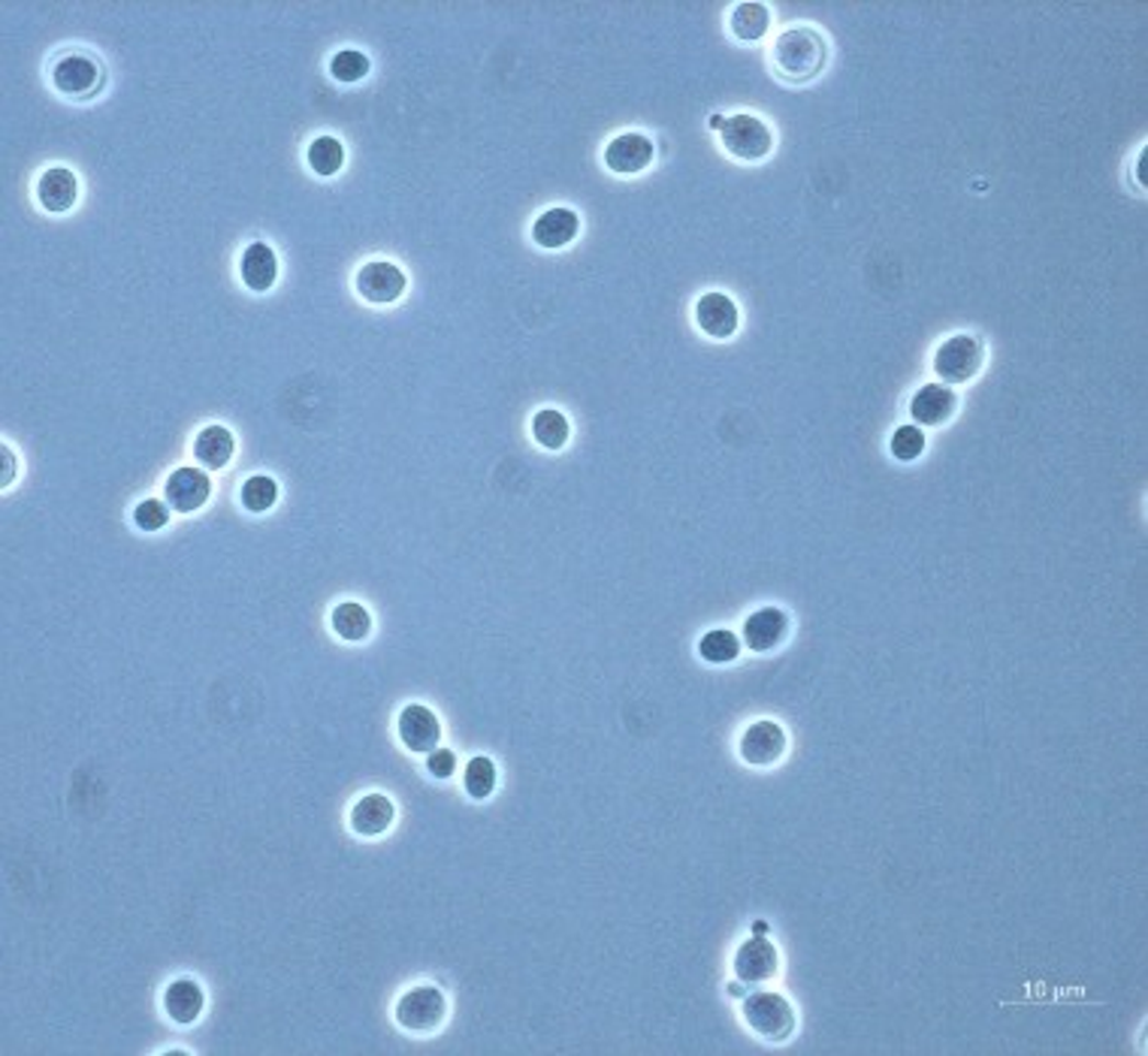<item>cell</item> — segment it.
<instances>
[{
    "instance_id": "1",
    "label": "cell",
    "mask_w": 1148,
    "mask_h": 1056,
    "mask_svg": "<svg viewBox=\"0 0 1148 1056\" xmlns=\"http://www.w3.org/2000/svg\"><path fill=\"white\" fill-rule=\"evenodd\" d=\"M825 58H829L825 37L807 25L786 27L780 37L774 39V46H770L774 73L780 76L783 82H792V86L810 82L813 76L822 73Z\"/></svg>"
},
{
    "instance_id": "2",
    "label": "cell",
    "mask_w": 1148,
    "mask_h": 1056,
    "mask_svg": "<svg viewBox=\"0 0 1148 1056\" xmlns=\"http://www.w3.org/2000/svg\"><path fill=\"white\" fill-rule=\"evenodd\" d=\"M720 139L722 148H725L732 158L746 160V163L768 158L770 148H774L770 127L762 122V118H756V115H750V112L729 115L720 127Z\"/></svg>"
},
{
    "instance_id": "3",
    "label": "cell",
    "mask_w": 1148,
    "mask_h": 1056,
    "mask_svg": "<svg viewBox=\"0 0 1148 1056\" xmlns=\"http://www.w3.org/2000/svg\"><path fill=\"white\" fill-rule=\"evenodd\" d=\"M982 344H979L977 336H953L946 339L934 353V372L941 377L943 384H967L970 377L977 375L979 365H982Z\"/></svg>"
},
{
    "instance_id": "4",
    "label": "cell",
    "mask_w": 1148,
    "mask_h": 1056,
    "mask_svg": "<svg viewBox=\"0 0 1148 1056\" xmlns=\"http://www.w3.org/2000/svg\"><path fill=\"white\" fill-rule=\"evenodd\" d=\"M744 1018L768 1042H783L795 1030V1011L780 993H753L744 1002Z\"/></svg>"
},
{
    "instance_id": "5",
    "label": "cell",
    "mask_w": 1148,
    "mask_h": 1056,
    "mask_svg": "<svg viewBox=\"0 0 1148 1056\" xmlns=\"http://www.w3.org/2000/svg\"><path fill=\"white\" fill-rule=\"evenodd\" d=\"M408 287V279L405 272L391 260H372L367 266L357 272V291L367 303L375 305H387L396 303L399 296Z\"/></svg>"
},
{
    "instance_id": "6",
    "label": "cell",
    "mask_w": 1148,
    "mask_h": 1056,
    "mask_svg": "<svg viewBox=\"0 0 1148 1056\" xmlns=\"http://www.w3.org/2000/svg\"><path fill=\"white\" fill-rule=\"evenodd\" d=\"M444 1011H448V1006H444V996H441L439 987H432V984H427V987H415V990H408V993L399 999V1006H396V1020L403 1023L405 1030H417V1032H424V1030H436L441 1023V1018H444Z\"/></svg>"
},
{
    "instance_id": "7",
    "label": "cell",
    "mask_w": 1148,
    "mask_h": 1056,
    "mask_svg": "<svg viewBox=\"0 0 1148 1056\" xmlns=\"http://www.w3.org/2000/svg\"><path fill=\"white\" fill-rule=\"evenodd\" d=\"M212 496V480L203 468H176V472L167 477V504L179 513H194L209 501Z\"/></svg>"
},
{
    "instance_id": "8",
    "label": "cell",
    "mask_w": 1148,
    "mask_h": 1056,
    "mask_svg": "<svg viewBox=\"0 0 1148 1056\" xmlns=\"http://www.w3.org/2000/svg\"><path fill=\"white\" fill-rule=\"evenodd\" d=\"M777 966H780L777 947L770 945V939H762V935L746 939L734 954V975L744 984L770 981L777 975Z\"/></svg>"
},
{
    "instance_id": "9",
    "label": "cell",
    "mask_w": 1148,
    "mask_h": 1056,
    "mask_svg": "<svg viewBox=\"0 0 1148 1056\" xmlns=\"http://www.w3.org/2000/svg\"><path fill=\"white\" fill-rule=\"evenodd\" d=\"M696 323L710 339H732L741 323L738 305L725 293H705L696 303Z\"/></svg>"
},
{
    "instance_id": "10",
    "label": "cell",
    "mask_w": 1148,
    "mask_h": 1056,
    "mask_svg": "<svg viewBox=\"0 0 1148 1056\" xmlns=\"http://www.w3.org/2000/svg\"><path fill=\"white\" fill-rule=\"evenodd\" d=\"M786 752V734L777 722H753L741 737V758L753 767H770Z\"/></svg>"
},
{
    "instance_id": "11",
    "label": "cell",
    "mask_w": 1148,
    "mask_h": 1056,
    "mask_svg": "<svg viewBox=\"0 0 1148 1056\" xmlns=\"http://www.w3.org/2000/svg\"><path fill=\"white\" fill-rule=\"evenodd\" d=\"M650 160H653V143L644 134L614 136L605 148V167L617 175H635L648 170Z\"/></svg>"
},
{
    "instance_id": "12",
    "label": "cell",
    "mask_w": 1148,
    "mask_h": 1056,
    "mask_svg": "<svg viewBox=\"0 0 1148 1056\" xmlns=\"http://www.w3.org/2000/svg\"><path fill=\"white\" fill-rule=\"evenodd\" d=\"M789 616L780 608H762L744 622V644L753 652H770L786 640Z\"/></svg>"
},
{
    "instance_id": "13",
    "label": "cell",
    "mask_w": 1148,
    "mask_h": 1056,
    "mask_svg": "<svg viewBox=\"0 0 1148 1056\" xmlns=\"http://www.w3.org/2000/svg\"><path fill=\"white\" fill-rule=\"evenodd\" d=\"M399 737L412 752H432L441 740V725L432 709L420 704L405 706L399 713Z\"/></svg>"
},
{
    "instance_id": "14",
    "label": "cell",
    "mask_w": 1148,
    "mask_h": 1056,
    "mask_svg": "<svg viewBox=\"0 0 1148 1056\" xmlns=\"http://www.w3.org/2000/svg\"><path fill=\"white\" fill-rule=\"evenodd\" d=\"M581 230V218L574 215L572 208L565 206H553L548 212H541L532 224V239H536L541 248H565L572 242L574 236Z\"/></svg>"
},
{
    "instance_id": "15",
    "label": "cell",
    "mask_w": 1148,
    "mask_h": 1056,
    "mask_svg": "<svg viewBox=\"0 0 1148 1056\" xmlns=\"http://www.w3.org/2000/svg\"><path fill=\"white\" fill-rule=\"evenodd\" d=\"M955 393L946 384H925L910 401V413L919 425H941L955 413Z\"/></svg>"
},
{
    "instance_id": "16",
    "label": "cell",
    "mask_w": 1148,
    "mask_h": 1056,
    "mask_svg": "<svg viewBox=\"0 0 1148 1056\" xmlns=\"http://www.w3.org/2000/svg\"><path fill=\"white\" fill-rule=\"evenodd\" d=\"M98 64L86 58V55H64L61 61L52 70V86L61 94H86L98 86Z\"/></svg>"
},
{
    "instance_id": "17",
    "label": "cell",
    "mask_w": 1148,
    "mask_h": 1056,
    "mask_svg": "<svg viewBox=\"0 0 1148 1056\" xmlns=\"http://www.w3.org/2000/svg\"><path fill=\"white\" fill-rule=\"evenodd\" d=\"M239 272H243L245 287L263 293L275 284V275H279V257H275V251H272L267 242H251L248 248H245Z\"/></svg>"
},
{
    "instance_id": "18",
    "label": "cell",
    "mask_w": 1148,
    "mask_h": 1056,
    "mask_svg": "<svg viewBox=\"0 0 1148 1056\" xmlns=\"http://www.w3.org/2000/svg\"><path fill=\"white\" fill-rule=\"evenodd\" d=\"M37 196L43 208L49 212H67V208L76 206V196H79V182H76L74 170L67 167H52L40 175L37 184Z\"/></svg>"
},
{
    "instance_id": "19",
    "label": "cell",
    "mask_w": 1148,
    "mask_h": 1056,
    "mask_svg": "<svg viewBox=\"0 0 1148 1056\" xmlns=\"http://www.w3.org/2000/svg\"><path fill=\"white\" fill-rule=\"evenodd\" d=\"M233 450H236V441H233V432L227 425H206L200 435L194 438V456L203 468H212L218 472L230 462Z\"/></svg>"
},
{
    "instance_id": "20",
    "label": "cell",
    "mask_w": 1148,
    "mask_h": 1056,
    "mask_svg": "<svg viewBox=\"0 0 1148 1056\" xmlns=\"http://www.w3.org/2000/svg\"><path fill=\"white\" fill-rule=\"evenodd\" d=\"M393 825V803L384 794H367L351 809V827L360 837H379Z\"/></svg>"
},
{
    "instance_id": "21",
    "label": "cell",
    "mask_w": 1148,
    "mask_h": 1056,
    "mask_svg": "<svg viewBox=\"0 0 1148 1056\" xmlns=\"http://www.w3.org/2000/svg\"><path fill=\"white\" fill-rule=\"evenodd\" d=\"M164 1008L176 1023H194L203 1011V990L196 987L191 978H179L167 987L164 993Z\"/></svg>"
},
{
    "instance_id": "22",
    "label": "cell",
    "mask_w": 1148,
    "mask_h": 1056,
    "mask_svg": "<svg viewBox=\"0 0 1148 1056\" xmlns=\"http://www.w3.org/2000/svg\"><path fill=\"white\" fill-rule=\"evenodd\" d=\"M732 34L744 43H756L768 34L770 27V10L758 0H744L732 10Z\"/></svg>"
},
{
    "instance_id": "23",
    "label": "cell",
    "mask_w": 1148,
    "mask_h": 1056,
    "mask_svg": "<svg viewBox=\"0 0 1148 1056\" xmlns=\"http://www.w3.org/2000/svg\"><path fill=\"white\" fill-rule=\"evenodd\" d=\"M333 632L339 634L342 640L357 644V640H363L372 632V616H369V610L363 604L345 601V604L333 610Z\"/></svg>"
},
{
    "instance_id": "24",
    "label": "cell",
    "mask_w": 1148,
    "mask_h": 1056,
    "mask_svg": "<svg viewBox=\"0 0 1148 1056\" xmlns=\"http://www.w3.org/2000/svg\"><path fill=\"white\" fill-rule=\"evenodd\" d=\"M698 656L710 661V665H729L734 658L741 656V640L738 634L729 632V628H713L701 637L698 644Z\"/></svg>"
},
{
    "instance_id": "25",
    "label": "cell",
    "mask_w": 1148,
    "mask_h": 1056,
    "mask_svg": "<svg viewBox=\"0 0 1148 1056\" xmlns=\"http://www.w3.org/2000/svg\"><path fill=\"white\" fill-rule=\"evenodd\" d=\"M569 420L562 417L556 408H544V411L536 413L532 420V435L544 450H560L565 441H569Z\"/></svg>"
},
{
    "instance_id": "26",
    "label": "cell",
    "mask_w": 1148,
    "mask_h": 1056,
    "mask_svg": "<svg viewBox=\"0 0 1148 1056\" xmlns=\"http://www.w3.org/2000/svg\"><path fill=\"white\" fill-rule=\"evenodd\" d=\"M345 163V148L336 136H318L308 146V167L318 175H336Z\"/></svg>"
},
{
    "instance_id": "27",
    "label": "cell",
    "mask_w": 1148,
    "mask_h": 1056,
    "mask_svg": "<svg viewBox=\"0 0 1148 1056\" xmlns=\"http://www.w3.org/2000/svg\"><path fill=\"white\" fill-rule=\"evenodd\" d=\"M463 785L469 791V797H475V800L489 797L493 788H496V764L489 758H484V754L472 758L463 773Z\"/></svg>"
},
{
    "instance_id": "28",
    "label": "cell",
    "mask_w": 1148,
    "mask_h": 1056,
    "mask_svg": "<svg viewBox=\"0 0 1148 1056\" xmlns=\"http://www.w3.org/2000/svg\"><path fill=\"white\" fill-rule=\"evenodd\" d=\"M239 498H243V504L251 510V513H267V510L275 504V498H279V486H275V480L267 477V474H255V477H248L243 484Z\"/></svg>"
},
{
    "instance_id": "29",
    "label": "cell",
    "mask_w": 1148,
    "mask_h": 1056,
    "mask_svg": "<svg viewBox=\"0 0 1148 1056\" xmlns=\"http://www.w3.org/2000/svg\"><path fill=\"white\" fill-rule=\"evenodd\" d=\"M330 73L333 79H339V82H360V79L369 73V58L363 52L342 49L339 55H333Z\"/></svg>"
},
{
    "instance_id": "30",
    "label": "cell",
    "mask_w": 1148,
    "mask_h": 1056,
    "mask_svg": "<svg viewBox=\"0 0 1148 1056\" xmlns=\"http://www.w3.org/2000/svg\"><path fill=\"white\" fill-rule=\"evenodd\" d=\"M892 456L894 459H901V462H913L922 456V450H925V432L919 429V425H901V429H894V435H892Z\"/></svg>"
},
{
    "instance_id": "31",
    "label": "cell",
    "mask_w": 1148,
    "mask_h": 1056,
    "mask_svg": "<svg viewBox=\"0 0 1148 1056\" xmlns=\"http://www.w3.org/2000/svg\"><path fill=\"white\" fill-rule=\"evenodd\" d=\"M167 520H170V504L160 501V498H146L134 510V522L143 532H158V529L167 525Z\"/></svg>"
},
{
    "instance_id": "32",
    "label": "cell",
    "mask_w": 1148,
    "mask_h": 1056,
    "mask_svg": "<svg viewBox=\"0 0 1148 1056\" xmlns=\"http://www.w3.org/2000/svg\"><path fill=\"white\" fill-rule=\"evenodd\" d=\"M427 770L432 773L436 779H448L453 776V770H457V754L451 752V749H432L429 752V761H427Z\"/></svg>"
},
{
    "instance_id": "33",
    "label": "cell",
    "mask_w": 1148,
    "mask_h": 1056,
    "mask_svg": "<svg viewBox=\"0 0 1148 1056\" xmlns=\"http://www.w3.org/2000/svg\"><path fill=\"white\" fill-rule=\"evenodd\" d=\"M3 459H7V468H3V486L13 480V453L10 447H3Z\"/></svg>"
},
{
    "instance_id": "34",
    "label": "cell",
    "mask_w": 1148,
    "mask_h": 1056,
    "mask_svg": "<svg viewBox=\"0 0 1148 1056\" xmlns=\"http://www.w3.org/2000/svg\"><path fill=\"white\" fill-rule=\"evenodd\" d=\"M722 122H725V118H722V115H713V118H710V127H713V130H720Z\"/></svg>"
}]
</instances>
